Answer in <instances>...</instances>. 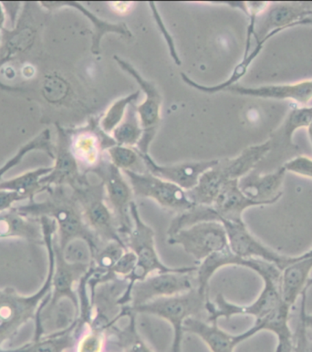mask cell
<instances>
[{
    "label": "cell",
    "mask_w": 312,
    "mask_h": 352,
    "mask_svg": "<svg viewBox=\"0 0 312 352\" xmlns=\"http://www.w3.org/2000/svg\"><path fill=\"white\" fill-rule=\"evenodd\" d=\"M274 146V142L269 139L263 144L247 147L235 158L219 161L216 166L217 171L225 182L239 180L252 172Z\"/></svg>",
    "instance_id": "20"
},
{
    "label": "cell",
    "mask_w": 312,
    "mask_h": 352,
    "mask_svg": "<svg viewBox=\"0 0 312 352\" xmlns=\"http://www.w3.org/2000/svg\"><path fill=\"white\" fill-rule=\"evenodd\" d=\"M131 187L133 195L137 197L154 200L164 209L183 213L193 208L192 203L185 190L179 186L164 181L150 173H135L122 171Z\"/></svg>",
    "instance_id": "7"
},
{
    "label": "cell",
    "mask_w": 312,
    "mask_h": 352,
    "mask_svg": "<svg viewBox=\"0 0 312 352\" xmlns=\"http://www.w3.org/2000/svg\"><path fill=\"white\" fill-rule=\"evenodd\" d=\"M49 171H52V169H43L41 170L40 172L22 176V177L16 179V180L10 182V183L3 184V186H0V188L15 189L18 190L19 192L22 191V192H24L25 190L30 188L36 183L38 176L46 174V173Z\"/></svg>",
    "instance_id": "35"
},
{
    "label": "cell",
    "mask_w": 312,
    "mask_h": 352,
    "mask_svg": "<svg viewBox=\"0 0 312 352\" xmlns=\"http://www.w3.org/2000/svg\"><path fill=\"white\" fill-rule=\"evenodd\" d=\"M286 173L283 166L271 174L260 175L255 171L250 172L239 179V188L249 199L263 203L265 206L273 205L282 197L280 188Z\"/></svg>",
    "instance_id": "14"
},
{
    "label": "cell",
    "mask_w": 312,
    "mask_h": 352,
    "mask_svg": "<svg viewBox=\"0 0 312 352\" xmlns=\"http://www.w3.org/2000/svg\"><path fill=\"white\" fill-rule=\"evenodd\" d=\"M35 228L25 221L18 214H8L0 216V237L7 236H32Z\"/></svg>",
    "instance_id": "31"
},
{
    "label": "cell",
    "mask_w": 312,
    "mask_h": 352,
    "mask_svg": "<svg viewBox=\"0 0 312 352\" xmlns=\"http://www.w3.org/2000/svg\"><path fill=\"white\" fill-rule=\"evenodd\" d=\"M208 296L203 295L196 287L183 294L158 298L143 305L127 307L135 314H147L164 318L174 329V340L169 352H182L183 324L189 318H200L205 311ZM207 312V311H205Z\"/></svg>",
    "instance_id": "2"
},
{
    "label": "cell",
    "mask_w": 312,
    "mask_h": 352,
    "mask_svg": "<svg viewBox=\"0 0 312 352\" xmlns=\"http://www.w3.org/2000/svg\"><path fill=\"white\" fill-rule=\"evenodd\" d=\"M69 85L58 75L47 77L43 85V94L49 102L57 103L65 99L69 94Z\"/></svg>",
    "instance_id": "32"
},
{
    "label": "cell",
    "mask_w": 312,
    "mask_h": 352,
    "mask_svg": "<svg viewBox=\"0 0 312 352\" xmlns=\"http://www.w3.org/2000/svg\"><path fill=\"white\" fill-rule=\"evenodd\" d=\"M111 163L122 171H132L135 173H146V166L143 159L139 155L135 147L113 145L105 151Z\"/></svg>",
    "instance_id": "27"
},
{
    "label": "cell",
    "mask_w": 312,
    "mask_h": 352,
    "mask_svg": "<svg viewBox=\"0 0 312 352\" xmlns=\"http://www.w3.org/2000/svg\"><path fill=\"white\" fill-rule=\"evenodd\" d=\"M311 270L312 250L300 255L297 261L281 271V300L289 308H293L303 292L312 286Z\"/></svg>",
    "instance_id": "16"
},
{
    "label": "cell",
    "mask_w": 312,
    "mask_h": 352,
    "mask_svg": "<svg viewBox=\"0 0 312 352\" xmlns=\"http://www.w3.org/2000/svg\"><path fill=\"white\" fill-rule=\"evenodd\" d=\"M308 134H309V138H310L311 146H312V122L310 125V126L308 127Z\"/></svg>",
    "instance_id": "44"
},
{
    "label": "cell",
    "mask_w": 312,
    "mask_h": 352,
    "mask_svg": "<svg viewBox=\"0 0 312 352\" xmlns=\"http://www.w3.org/2000/svg\"><path fill=\"white\" fill-rule=\"evenodd\" d=\"M171 245H180L194 261H205L214 254L230 250L224 226L216 221L197 223L168 236Z\"/></svg>",
    "instance_id": "6"
},
{
    "label": "cell",
    "mask_w": 312,
    "mask_h": 352,
    "mask_svg": "<svg viewBox=\"0 0 312 352\" xmlns=\"http://www.w3.org/2000/svg\"><path fill=\"white\" fill-rule=\"evenodd\" d=\"M312 122V106L291 109L284 120L283 124L272 134L270 139L274 144L282 142L283 144L293 147V135L296 131L310 126Z\"/></svg>",
    "instance_id": "25"
},
{
    "label": "cell",
    "mask_w": 312,
    "mask_h": 352,
    "mask_svg": "<svg viewBox=\"0 0 312 352\" xmlns=\"http://www.w3.org/2000/svg\"><path fill=\"white\" fill-rule=\"evenodd\" d=\"M5 77H8V79H13L16 76L15 69L12 68H8L5 72Z\"/></svg>",
    "instance_id": "43"
},
{
    "label": "cell",
    "mask_w": 312,
    "mask_h": 352,
    "mask_svg": "<svg viewBox=\"0 0 312 352\" xmlns=\"http://www.w3.org/2000/svg\"><path fill=\"white\" fill-rule=\"evenodd\" d=\"M115 144L110 135L100 129L98 122L94 120L90 126L75 135L71 142V153L76 160L82 162L91 169L104 157L102 152Z\"/></svg>",
    "instance_id": "15"
},
{
    "label": "cell",
    "mask_w": 312,
    "mask_h": 352,
    "mask_svg": "<svg viewBox=\"0 0 312 352\" xmlns=\"http://www.w3.org/2000/svg\"><path fill=\"white\" fill-rule=\"evenodd\" d=\"M308 289L304 290L302 295V306H300V314L302 316L303 320L305 321L307 328L312 329V315L307 314L306 312V301H307Z\"/></svg>",
    "instance_id": "39"
},
{
    "label": "cell",
    "mask_w": 312,
    "mask_h": 352,
    "mask_svg": "<svg viewBox=\"0 0 312 352\" xmlns=\"http://www.w3.org/2000/svg\"><path fill=\"white\" fill-rule=\"evenodd\" d=\"M27 32V30H24L22 34L16 36L12 41V43H11L10 47H12L13 49L15 50H22L24 47L29 46L30 41L32 40V37L30 35V33Z\"/></svg>",
    "instance_id": "37"
},
{
    "label": "cell",
    "mask_w": 312,
    "mask_h": 352,
    "mask_svg": "<svg viewBox=\"0 0 312 352\" xmlns=\"http://www.w3.org/2000/svg\"><path fill=\"white\" fill-rule=\"evenodd\" d=\"M130 213L133 220V229L125 237L124 243L128 250L135 253L137 263L133 273L125 279L127 282L126 289L118 300V306L121 308L129 305L133 285L144 280L152 274L196 273L197 270V267H170L164 265L156 251L154 229L142 219L138 206L135 201L131 204Z\"/></svg>",
    "instance_id": "1"
},
{
    "label": "cell",
    "mask_w": 312,
    "mask_h": 352,
    "mask_svg": "<svg viewBox=\"0 0 312 352\" xmlns=\"http://www.w3.org/2000/svg\"><path fill=\"white\" fill-rule=\"evenodd\" d=\"M238 181H227L211 206L216 212L217 222L221 219L241 222L244 221L243 214L247 209L265 206L247 197L239 188Z\"/></svg>",
    "instance_id": "19"
},
{
    "label": "cell",
    "mask_w": 312,
    "mask_h": 352,
    "mask_svg": "<svg viewBox=\"0 0 312 352\" xmlns=\"http://www.w3.org/2000/svg\"><path fill=\"white\" fill-rule=\"evenodd\" d=\"M61 252L64 261L72 265H91L93 262V250L86 240L75 239L67 243Z\"/></svg>",
    "instance_id": "30"
},
{
    "label": "cell",
    "mask_w": 312,
    "mask_h": 352,
    "mask_svg": "<svg viewBox=\"0 0 312 352\" xmlns=\"http://www.w3.org/2000/svg\"><path fill=\"white\" fill-rule=\"evenodd\" d=\"M140 96V91L133 92L127 96L117 100L105 111L98 121V126L105 134L111 136V133L126 116L128 108Z\"/></svg>",
    "instance_id": "28"
},
{
    "label": "cell",
    "mask_w": 312,
    "mask_h": 352,
    "mask_svg": "<svg viewBox=\"0 0 312 352\" xmlns=\"http://www.w3.org/2000/svg\"><path fill=\"white\" fill-rule=\"evenodd\" d=\"M266 43L267 41L258 43L257 45H256L255 49L253 50L252 52L249 53V54H245L243 60H241V63H238V65L236 66V68L234 69L231 76L228 78L225 82H222L221 85L216 86L201 85H199V83L194 82V80L190 79V78L186 76L185 74H181L183 82H185L186 85L190 86V87L197 89V91L204 92V94H217V92L224 91L225 89L230 87V86L236 85V82L245 76V74H247L249 66L252 65V63L255 60V58L260 55L261 50H263L265 43Z\"/></svg>",
    "instance_id": "24"
},
{
    "label": "cell",
    "mask_w": 312,
    "mask_h": 352,
    "mask_svg": "<svg viewBox=\"0 0 312 352\" xmlns=\"http://www.w3.org/2000/svg\"><path fill=\"white\" fill-rule=\"evenodd\" d=\"M280 275L263 276L264 289L257 300L249 306H239L228 302L224 296L219 294L214 302L208 300L205 311L208 314V322H217L220 318L230 320L234 316L247 315L261 320L274 311L282 302L280 296Z\"/></svg>",
    "instance_id": "5"
},
{
    "label": "cell",
    "mask_w": 312,
    "mask_h": 352,
    "mask_svg": "<svg viewBox=\"0 0 312 352\" xmlns=\"http://www.w3.org/2000/svg\"><path fill=\"white\" fill-rule=\"evenodd\" d=\"M224 91L262 99L291 100L300 105H306L312 100V79L292 85H264L260 87L235 85Z\"/></svg>",
    "instance_id": "17"
},
{
    "label": "cell",
    "mask_w": 312,
    "mask_h": 352,
    "mask_svg": "<svg viewBox=\"0 0 312 352\" xmlns=\"http://www.w3.org/2000/svg\"><path fill=\"white\" fill-rule=\"evenodd\" d=\"M68 5L77 8L93 23V34L91 49L93 54L99 55L100 52H101V43L104 35L113 33V34L124 36V37L127 38H133L132 32H131L126 24L111 23V22L104 21V19L98 18L96 14L91 12V11H89L87 8H85L79 3H69Z\"/></svg>",
    "instance_id": "23"
},
{
    "label": "cell",
    "mask_w": 312,
    "mask_h": 352,
    "mask_svg": "<svg viewBox=\"0 0 312 352\" xmlns=\"http://www.w3.org/2000/svg\"><path fill=\"white\" fill-rule=\"evenodd\" d=\"M113 58L120 68L129 74L133 80H135L142 91L146 94V99L144 102L140 105H135V110L137 111L142 128L144 130L143 137L135 148L141 153H148L150 144L155 138L156 131H157L161 121V96L160 91L154 82L144 79L132 64L122 60L118 56H114Z\"/></svg>",
    "instance_id": "8"
},
{
    "label": "cell",
    "mask_w": 312,
    "mask_h": 352,
    "mask_svg": "<svg viewBox=\"0 0 312 352\" xmlns=\"http://www.w3.org/2000/svg\"><path fill=\"white\" fill-rule=\"evenodd\" d=\"M74 197L82 209L86 225L102 244L114 241L125 245L113 211L106 200L102 182L93 184L88 180L74 189Z\"/></svg>",
    "instance_id": "3"
},
{
    "label": "cell",
    "mask_w": 312,
    "mask_h": 352,
    "mask_svg": "<svg viewBox=\"0 0 312 352\" xmlns=\"http://www.w3.org/2000/svg\"><path fill=\"white\" fill-rule=\"evenodd\" d=\"M22 74H23L24 77L26 78H32L34 76L35 74V69L34 67L32 65H27L24 66L23 69H22Z\"/></svg>",
    "instance_id": "41"
},
{
    "label": "cell",
    "mask_w": 312,
    "mask_h": 352,
    "mask_svg": "<svg viewBox=\"0 0 312 352\" xmlns=\"http://www.w3.org/2000/svg\"><path fill=\"white\" fill-rule=\"evenodd\" d=\"M89 173L98 176L104 184L106 200L113 211L120 234L125 239L133 229L130 206L135 195L129 182L122 170L113 166L108 157H102L96 166L89 169Z\"/></svg>",
    "instance_id": "4"
},
{
    "label": "cell",
    "mask_w": 312,
    "mask_h": 352,
    "mask_svg": "<svg viewBox=\"0 0 312 352\" xmlns=\"http://www.w3.org/2000/svg\"><path fill=\"white\" fill-rule=\"evenodd\" d=\"M136 316L137 315L130 311L127 307H122L118 320L122 318H128L129 323L122 329H117L114 325L107 329L110 331L111 336L106 340V344L113 349L111 352H154L138 333Z\"/></svg>",
    "instance_id": "21"
},
{
    "label": "cell",
    "mask_w": 312,
    "mask_h": 352,
    "mask_svg": "<svg viewBox=\"0 0 312 352\" xmlns=\"http://www.w3.org/2000/svg\"><path fill=\"white\" fill-rule=\"evenodd\" d=\"M149 5L150 7L152 8L153 14H154L156 23L158 24L159 29H160L161 33H163L164 37L166 38V43L168 44L170 54H171L172 58H174L175 63H177V65H181L180 58L179 56H178L177 49H175L174 41H172V36L170 35L168 30H166V27L164 26V22L161 21L158 11L156 10V6L155 3H150Z\"/></svg>",
    "instance_id": "36"
},
{
    "label": "cell",
    "mask_w": 312,
    "mask_h": 352,
    "mask_svg": "<svg viewBox=\"0 0 312 352\" xmlns=\"http://www.w3.org/2000/svg\"><path fill=\"white\" fill-rule=\"evenodd\" d=\"M193 273H155L133 285L130 307L143 305L158 298L183 294L194 289Z\"/></svg>",
    "instance_id": "11"
},
{
    "label": "cell",
    "mask_w": 312,
    "mask_h": 352,
    "mask_svg": "<svg viewBox=\"0 0 312 352\" xmlns=\"http://www.w3.org/2000/svg\"><path fill=\"white\" fill-rule=\"evenodd\" d=\"M263 331L260 323L238 335L227 333L220 329L217 322H208L200 318H189L183 324V332L197 335L212 352H234L236 346Z\"/></svg>",
    "instance_id": "13"
},
{
    "label": "cell",
    "mask_w": 312,
    "mask_h": 352,
    "mask_svg": "<svg viewBox=\"0 0 312 352\" xmlns=\"http://www.w3.org/2000/svg\"><path fill=\"white\" fill-rule=\"evenodd\" d=\"M54 254L57 261V267L53 274L52 283L54 285V297L53 305L66 298L74 304L77 311L79 310V298L74 292V286L77 281L82 280L91 267L88 265H72L64 261L60 245H55Z\"/></svg>",
    "instance_id": "18"
},
{
    "label": "cell",
    "mask_w": 312,
    "mask_h": 352,
    "mask_svg": "<svg viewBox=\"0 0 312 352\" xmlns=\"http://www.w3.org/2000/svg\"><path fill=\"white\" fill-rule=\"evenodd\" d=\"M311 15L312 3H269L267 10L256 18L253 36L257 43L267 41Z\"/></svg>",
    "instance_id": "10"
},
{
    "label": "cell",
    "mask_w": 312,
    "mask_h": 352,
    "mask_svg": "<svg viewBox=\"0 0 312 352\" xmlns=\"http://www.w3.org/2000/svg\"><path fill=\"white\" fill-rule=\"evenodd\" d=\"M219 222L224 226L230 250L239 258L260 259V261L275 265L280 271L294 263L300 258V256L281 255L271 248L266 247L260 240L252 236L244 221L234 222V221L221 219Z\"/></svg>",
    "instance_id": "9"
},
{
    "label": "cell",
    "mask_w": 312,
    "mask_h": 352,
    "mask_svg": "<svg viewBox=\"0 0 312 352\" xmlns=\"http://www.w3.org/2000/svg\"><path fill=\"white\" fill-rule=\"evenodd\" d=\"M137 150V149H136ZM138 151V150H137ZM143 159L147 173L157 176L164 181L179 186L186 192L190 191L199 184V179L205 172L219 164V160L188 162L172 166H160L149 155L138 151Z\"/></svg>",
    "instance_id": "12"
},
{
    "label": "cell",
    "mask_w": 312,
    "mask_h": 352,
    "mask_svg": "<svg viewBox=\"0 0 312 352\" xmlns=\"http://www.w3.org/2000/svg\"><path fill=\"white\" fill-rule=\"evenodd\" d=\"M283 167L287 172H291L293 174L312 179V159L307 156H297V157L287 162Z\"/></svg>",
    "instance_id": "34"
},
{
    "label": "cell",
    "mask_w": 312,
    "mask_h": 352,
    "mask_svg": "<svg viewBox=\"0 0 312 352\" xmlns=\"http://www.w3.org/2000/svg\"><path fill=\"white\" fill-rule=\"evenodd\" d=\"M105 344V332L90 328V331L78 340L76 352H102Z\"/></svg>",
    "instance_id": "33"
},
{
    "label": "cell",
    "mask_w": 312,
    "mask_h": 352,
    "mask_svg": "<svg viewBox=\"0 0 312 352\" xmlns=\"http://www.w3.org/2000/svg\"><path fill=\"white\" fill-rule=\"evenodd\" d=\"M143 134L144 130L135 105L132 103L128 108L124 121L113 130L111 137L116 144L133 148L137 146Z\"/></svg>",
    "instance_id": "26"
},
{
    "label": "cell",
    "mask_w": 312,
    "mask_h": 352,
    "mask_svg": "<svg viewBox=\"0 0 312 352\" xmlns=\"http://www.w3.org/2000/svg\"><path fill=\"white\" fill-rule=\"evenodd\" d=\"M127 250L126 245L121 243L114 241L102 243L94 253L93 267L102 274L108 272Z\"/></svg>",
    "instance_id": "29"
},
{
    "label": "cell",
    "mask_w": 312,
    "mask_h": 352,
    "mask_svg": "<svg viewBox=\"0 0 312 352\" xmlns=\"http://www.w3.org/2000/svg\"><path fill=\"white\" fill-rule=\"evenodd\" d=\"M109 6H111V8L116 12L125 14L129 12L135 4L133 2H113L109 3Z\"/></svg>",
    "instance_id": "40"
},
{
    "label": "cell",
    "mask_w": 312,
    "mask_h": 352,
    "mask_svg": "<svg viewBox=\"0 0 312 352\" xmlns=\"http://www.w3.org/2000/svg\"><path fill=\"white\" fill-rule=\"evenodd\" d=\"M19 198L21 197L16 192H0V211L4 210L14 200Z\"/></svg>",
    "instance_id": "38"
},
{
    "label": "cell",
    "mask_w": 312,
    "mask_h": 352,
    "mask_svg": "<svg viewBox=\"0 0 312 352\" xmlns=\"http://www.w3.org/2000/svg\"><path fill=\"white\" fill-rule=\"evenodd\" d=\"M298 26H311L312 27V15L310 16H308V18L302 19V21L298 22L297 24L294 25V27H298Z\"/></svg>",
    "instance_id": "42"
},
{
    "label": "cell",
    "mask_w": 312,
    "mask_h": 352,
    "mask_svg": "<svg viewBox=\"0 0 312 352\" xmlns=\"http://www.w3.org/2000/svg\"><path fill=\"white\" fill-rule=\"evenodd\" d=\"M78 320L71 326L63 331L51 335L43 340H36L35 342L21 349L11 351H0V352H64L72 349L77 344Z\"/></svg>",
    "instance_id": "22"
}]
</instances>
